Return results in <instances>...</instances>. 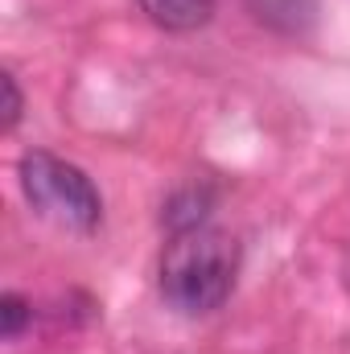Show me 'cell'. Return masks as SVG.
<instances>
[{
  "label": "cell",
  "mask_w": 350,
  "mask_h": 354,
  "mask_svg": "<svg viewBox=\"0 0 350 354\" xmlns=\"http://www.w3.org/2000/svg\"><path fill=\"white\" fill-rule=\"evenodd\" d=\"M248 12L284 37H305L317 21V0H243Z\"/></svg>",
  "instance_id": "cell-3"
},
{
  "label": "cell",
  "mask_w": 350,
  "mask_h": 354,
  "mask_svg": "<svg viewBox=\"0 0 350 354\" xmlns=\"http://www.w3.org/2000/svg\"><path fill=\"white\" fill-rule=\"evenodd\" d=\"M0 87H4V128H17V120H21V91H17V79H12V75H0Z\"/></svg>",
  "instance_id": "cell-6"
},
{
  "label": "cell",
  "mask_w": 350,
  "mask_h": 354,
  "mask_svg": "<svg viewBox=\"0 0 350 354\" xmlns=\"http://www.w3.org/2000/svg\"><path fill=\"white\" fill-rule=\"evenodd\" d=\"M17 174H21V189H25L29 206L42 218H50L66 231H95L103 223V198L79 165L33 149L21 157Z\"/></svg>",
  "instance_id": "cell-2"
},
{
  "label": "cell",
  "mask_w": 350,
  "mask_h": 354,
  "mask_svg": "<svg viewBox=\"0 0 350 354\" xmlns=\"http://www.w3.org/2000/svg\"><path fill=\"white\" fill-rule=\"evenodd\" d=\"M145 17L161 29H174V33H190V29H202L214 12V0H140Z\"/></svg>",
  "instance_id": "cell-4"
},
{
  "label": "cell",
  "mask_w": 350,
  "mask_h": 354,
  "mask_svg": "<svg viewBox=\"0 0 350 354\" xmlns=\"http://www.w3.org/2000/svg\"><path fill=\"white\" fill-rule=\"evenodd\" d=\"M0 317H4V338L12 342V338L25 330V322L33 317V309H29V301H25V297L4 292V297H0Z\"/></svg>",
  "instance_id": "cell-5"
},
{
  "label": "cell",
  "mask_w": 350,
  "mask_h": 354,
  "mask_svg": "<svg viewBox=\"0 0 350 354\" xmlns=\"http://www.w3.org/2000/svg\"><path fill=\"white\" fill-rule=\"evenodd\" d=\"M235 272H239V243L219 231V227H190L177 231L174 243L165 248L161 260V292L177 313H210L219 309L231 288H235Z\"/></svg>",
  "instance_id": "cell-1"
}]
</instances>
